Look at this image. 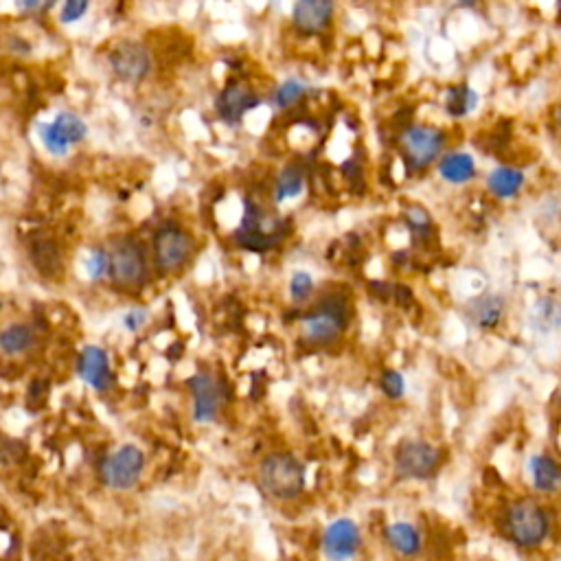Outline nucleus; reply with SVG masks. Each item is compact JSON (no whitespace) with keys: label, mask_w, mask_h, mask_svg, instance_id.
<instances>
[{"label":"nucleus","mask_w":561,"mask_h":561,"mask_svg":"<svg viewBox=\"0 0 561 561\" xmlns=\"http://www.w3.org/2000/svg\"><path fill=\"white\" fill-rule=\"evenodd\" d=\"M406 224L410 228V233L415 235V237H421V239H428L432 235V220H430V215L419 209V206H412V209H408L406 213Z\"/></svg>","instance_id":"27"},{"label":"nucleus","mask_w":561,"mask_h":561,"mask_svg":"<svg viewBox=\"0 0 561 561\" xmlns=\"http://www.w3.org/2000/svg\"><path fill=\"white\" fill-rule=\"evenodd\" d=\"M524 182H526V176L522 169L505 165V167H496L487 176V189L491 196L498 200H511L522 191Z\"/></svg>","instance_id":"19"},{"label":"nucleus","mask_w":561,"mask_h":561,"mask_svg":"<svg viewBox=\"0 0 561 561\" xmlns=\"http://www.w3.org/2000/svg\"><path fill=\"white\" fill-rule=\"evenodd\" d=\"M529 323L540 334H555L561 331V303L553 296H544L529 312Z\"/></svg>","instance_id":"21"},{"label":"nucleus","mask_w":561,"mask_h":561,"mask_svg":"<svg viewBox=\"0 0 561 561\" xmlns=\"http://www.w3.org/2000/svg\"><path fill=\"white\" fill-rule=\"evenodd\" d=\"M529 474L533 487L540 494H555L561 487V465L551 454H533L529 459Z\"/></svg>","instance_id":"17"},{"label":"nucleus","mask_w":561,"mask_h":561,"mask_svg":"<svg viewBox=\"0 0 561 561\" xmlns=\"http://www.w3.org/2000/svg\"><path fill=\"white\" fill-rule=\"evenodd\" d=\"M57 5V0H16V7L27 16H44Z\"/></svg>","instance_id":"31"},{"label":"nucleus","mask_w":561,"mask_h":561,"mask_svg":"<svg viewBox=\"0 0 561 561\" xmlns=\"http://www.w3.org/2000/svg\"><path fill=\"white\" fill-rule=\"evenodd\" d=\"M445 150V132L434 125L415 123L399 136V156H402L410 174H421L434 163H439Z\"/></svg>","instance_id":"2"},{"label":"nucleus","mask_w":561,"mask_h":561,"mask_svg":"<svg viewBox=\"0 0 561 561\" xmlns=\"http://www.w3.org/2000/svg\"><path fill=\"white\" fill-rule=\"evenodd\" d=\"M196 277H198V283H204V285L213 281V268H211V263H209V261L200 263Z\"/></svg>","instance_id":"35"},{"label":"nucleus","mask_w":561,"mask_h":561,"mask_svg":"<svg viewBox=\"0 0 561 561\" xmlns=\"http://www.w3.org/2000/svg\"><path fill=\"white\" fill-rule=\"evenodd\" d=\"M305 189V171L299 165H288L274 182V202L285 204L296 200Z\"/></svg>","instance_id":"22"},{"label":"nucleus","mask_w":561,"mask_h":561,"mask_svg":"<svg viewBox=\"0 0 561 561\" xmlns=\"http://www.w3.org/2000/svg\"><path fill=\"white\" fill-rule=\"evenodd\" d=\"M176 316H178V323L182 329H191L193 323H196V318H193V312H191V307L187 305V301H178L176 305Z\"/></svg>","instance_id":"34"},{"label":"nucleus","mask_w":561,"mask_h":561,"mask_svg":"<svg viewBox=\"0 0 561 561\" xmlns=\"http://www.w3.org/2000/svg\"><path fill=\"white\" fill-rule=\"evenodd\" d=\"M441 461L439 450L428 441H404L395 452V472L404 480H428L437 472Z\"/></svg>","instance_id":"7"},{"label":"nucleus","mask_w":561,"mask_h":561,"mask_svg":"<svg viewBox=\"0 0 561 561\" xmlns=\"http://www.w3.org/2000/svg\"><path fill=\"white\" fill-rule=\"evenodd\" d=\"M90 5H93V0H64L60 9V22L62 25H75V22L88 14Z\"/></svg>","instance_id":"30"},{"label":"nucleus","mask_w":561,"mask_h":561,"mask_svg":"<svg viewBox=\"0 0 561 561\" xmlns=\"http://www.w3.org/2000/svg\"><path fill=\"white\" fill-rule=\"evenodd\" d=\"M193 253V239L178 226H163L154 237V257L160 270L174 272L185 266Z\"/></svg>","instance_id":"9"},{"label":"nucleus","mask_w":561,"mask_h":561,"mask_svg":"<svg viewBox=\"0 0 561 561\" xmlns=\"http://www.w3.org/2000/svg\"><path fill=\"white\" fill-rule=\"evenodd\" d=\"M36 336H33V329L29 325H9L0 331V353L5 356H20L33 347Z\"/></svg>","instance_id":"23"},{"label":"nucleus","mask_w":561,"mask_h":561,"mask_svg":"<svg viewBox=\"0 0 561 561\" xmlns=\"http://www.w3.org/2000/svg\"><path fill=\"white\" fill-rule=\"evenodd\" d=\"M84 272L88 279L99 281L103 274L110 272V255L103 253L101 248L93 250V253H88L84 259Z\"/></svg>","instance_id":"29"},{"label":"nucleus","mask_w":561,"mask_h":561,"mask_svg":"<svg viewBox=\"0 0 561 561\" xmlns=\"http://www.w3.org/2000/svg\"><path fill=\"white\" fill-rule=\"evenodd\" d=\"M459 3H463V5H472V3H476V0H459Z\"/></svg>","instance_id":"38"},{"label":"nucleus","mask_w":561,"mask_h":561,"mask_svg":"<svg viewBox=\"0 0 561 561\" xmlns=\"http://www.w3.org/2000/svg\"><path fill=\"white\" fill-rule=\"evenodd\" d=\"M79 377L93 386L95 391H108L112 384V371H110V360L108 353L101 347H86L79 356Z\"/></svg>","instance_id":"14"},{"label":"nucleus","mask_w":561,"mask_h":561,"mask_svg":"<svg viewBox=\"0 0 561 561\" xmlns=\"http://www.w3.org/2000/svg\"><path fill=\"white\" fill-rule=\"evenodd\" d=\"M502 533L513 546L531 551V548L542 546L546 537L551 535V518L540 502L526 498L515 500L502 518Z\"/></svg>","instance_id":"1"},{"label":"nucleus","mask_w":561,"mask_h":561,"mask_svg":"<svg viewBox=\"0 0 561 561\" xmlns=\"http://www.w3.org/2000/svg\"><path fill=\"white\" fill-rule=\"evenodd\" d=\"M362 546L358 524L349 518L331 522L323 533V553L329 561H351Z\"/></svg>","instance_id":"12"},{"label":"nucleus","mask_w":561,"mask_h":561,"mask_svg":"<svg viewBox=\"0 0 561 561\" xmlns=\"http://www.w3.org/2000/svg\"><path fill=\"white\" fill-rule=\"evenodd\" d=\"M147 318H150V314H147V309L134 307V309H130L128 314L123 316V327L128 329V331H132V334H136V331H139L147 323Z\"/></svg>","instance_id":"32"},{"label":"nucleus","mask_w":561,"mask_h":561,"mask_svg":"<svg viewBox=\"0 0 561 561\" xmlns=\"http://www.w3.org/2000/svg\"><path fill=\"white\" fill-rule=\"evenodd\" d=\"M255 546H257V551H259L263 557L274 559V555H277V542H274V537H272V533H270L268 529H263V531L257 535Z\"/></svg>","instance_id":"33"},{"label":"nucleus","mask_w":561,"mask_h":561,"mask_svg":"<svg viewBox=\"0 0 561 561\" xmlns=\"http://www.w3.org/2000/svg\"><path fill=\"white\" fill-rule=\"evenodd\" d=\"M259 478L263 489L279 500H290L301 494L305 485V467L292 454H272L261 463Z\"/></svg>","instance_id":"3"},{"label":"nucleus","mask_w":561,"mask_h":561,"mask_svg":"<svg viewBox=\"0 0 561 561\" xmlns=\"http://www.w3.org/2000/svg\"><path fill=\"white\" fill-rule=\"evenodd\" d=\"M7 544H9V537H7L5 533H0V553L5 551V546H7Z\"/></svg>","instance_id":"37"},{"label":"nucleus","mask_w":561,"mask_h":561,"mask_svg":"<svg viewBox=\"0 0 561 561\" xmlns=\"http://www.w3.org/2000/svg\"><path fill=\"white\" fill-rule=\"evenodd\" d=\"M261 106V97L253 88L242 82L226 84L215 101L217 117L228 125H237L246 119L248 112H253Z\"/></svg>","instance_id":"10"},{"label":"nucleus","mask_w":561,"mask_h":561,"mask_svg":"<svg viewBox=\"0 0 561 561\" xmlns=\"http://www.w3.org/2000/svg\"><path fill=\"white\" fill-rule=\"evenodd\" d=\"M193 391V417L198 423H211L220 408V391L211 375H196L191 380Z\"/></svg>","instance_id":"15"},{"label":"nucleus","mask_w":561,"mask_h":561,"mask_svg":"<svg viewBox=\"0 0 561 561\" xmlns=\"http://www.w3.org/2000/svg\"><path fill=\"white\" fill-rule=\"evenodd\" d=\"M110 277L119 288H136L147 277V259L139 244L123 239L110 253Z\"/></svg>","instance_id":"8"},{"label":"nucleus","mask_w":561,"mask_h":561,"mask_svg":"<svg viewBox=\"0 0 561 561\" xmlns=\"http://www.w3.org/2000/svg\"><path fill=\"white\" fill-rule=\"evenodd\" d=\"M386 544L391 546L399 557H415L421 551V533L415 524L410 522H393L384 531Z\"/></svg>","instance_id":"18"},{"label":"nucleus","mask_w":561,"mask_h":561,"mask_svg":"<svg viewBox=\"0 0 561 561\" xmlns=\"http://www.w3.org/2000/svg\"><path fill=\"white\" fill-rule=\"evenodd\" d=\"M478 101L480 97L474 88H469L467 84L452 86L448 93H445V112H448L452 119H463L478 108Z\"/></svg>","instance_id":"24"},{"label":"nucleus","mask_w":561,"mask_h":561,"mask_svg":"<svg viewBox=\"0 0 561 561\" xmlns=\"http://www.w3.org/2000/svg\"><path fill=\"white\" fill-rule=\"evenodd\" d=\"M314 292L312 274L305 270H296L290 279V296L294 303H305Z\"/></svg>","instance_id":"26"},{"label":"nucleus","mask_w":561,"mask_h":561,"mask_svg":"<svg viewBox=\"0 0 561 561\" xmlns=\"http://www.w3.org/2000/svg\"><path fill=\"white\" fill-rule=\"evenodd\" d=\"M309 93V86L303 84L301 79H285V82H281L277 88H274V93H272V103H274V108H279V110H288L292 106H296V103L303 101Z\"/></svg>","instance_id":"25"},{"label":"nucleus","mask_w":561,"mask_h":561,"mask_svg":"<svg viewBox=\"0 0 561 561\" xmlns=\"http://www.w3.org/2000/svg\"><path fill=\"white\" fill-rule=\"evenodd\" d=\"M437 171L441 180L450 182V185H465V182L476 176V163L474 158L465 152H452L439 158Z\"/></svg>","instance_id":"20"},{"label":"nucleus","mask_w":561,"mask_h":561,"mask_svg":"<svg viewBox=\"0 0 561 561\" xmlns=\"http://www.w3.org/2000/svg\"><path fill=\"white\" fill-rule=\"evenodd\" d=\"M38 136H40V143L44 145V150H47L51 156L64 158L71 154L75 145L86 141L88 123L79 117L77 112L64 110L57 114L53 121L40 123Z\"/></svg>","instance_id":"4"},{"label":"nucleus","mask_w":561,"mask_h":561,"mask_svg":"<svg viewBox=\"0 0 561 561\" xmlns=\"http://www.w3.org/2000/svg\"><path fill=\"white\" fill-rule=\"evenodd\" d=\"M347 316L342 303H327L309 314L303 323V336L314 345H329L345 331Z\"/></svg>","instance_id":"11"},{"label":"nucleus","mask_w":561,"mask_h":561,"mask_svg":"<svg viewBox=\"0 0 561 561\" xmlns=\"http://www.w3.org/2000/svg\"><path fill=\"white\" fill-rule=\"evenodd\" d=\"M467 320L478 329H496L505 316V299L498 294H483L467 305Z\"/></svg>","instance_id":"16"},{"label":"nucleus","mask_w":561,"mask_h":561,"mask_svg":"<svg viewBox=\"0 0 561 561\" xmlns=\"http://www.w3.org/2000/svg\"><path fill=\"white\" fill-rule=\"evenodd\" d=\"M336 14V0H296L292 9V27L301 36H320L327 31Z\"/></svg>","instance_id":"13"},{"label":"nucleus","mask_w":561,"mask_h":561,"mask_svg":"<svg viewBox=\"0 0 561 561\" xmlns=\"http://www.w3.org/2000/svg\"><path fill=\"white\" fill-rule=\"evenodd\" d=\"M112 75L123 84H141L152 73V53L139 40H123L108 53Z\"/></svg>","instance_id":"5"},{"label":"nucleus","mask_w":561,"mask_h":561,"mask_svg":"<svg viewBox=\"0 0 561 561\" xmlns=\"http://www.w3.org/2000/svg\"><path fill=\"white\" fill-rule=\"evenodd\" d=\"M553 123H555L557 134L561 136V101L557 103V108H555V112H553Z\"/></svg>","instance_id":"36"},{"label":"nucleus","mask_w":561,"mask_h":561,"mask_svg":"<svg viewBox=\"0 0 561 561\" xmlns=\"http://www.w3.org/2000/svg\"><path fill=\"white\" fill-rule=\"evenodd\" d=\"M380 386H382V393L388 399H393V402H397V399H402L406 395V377L395 369L384 371Z\"/></svg>","instance_id":"28"},{"label":"nucleus","mask_w":561,"mask_h":561,"mask_svg":"<svg viewBox=\"0 0 561 561\" xmlns=\"http://www.w3.org/2000/svg\"><path fill=\"white\" fill-rule=\"evenodd\" d=\"M145 456L136 445H121L101 465V480L110 489L128 491L141 480Z\"/></svg>","instance_id":"6"}]
</instances>
